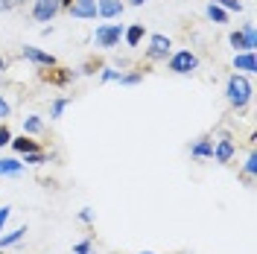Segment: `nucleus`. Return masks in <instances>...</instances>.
<instances>
[{"instance_id":"obj_1","label":"nucleus","mask_w":257,"mask_h":254,"mask_svg":"<svg viewBox=\"0 0 257 254\" xmlns=\"http://www.w3.org/2000/svg\"><path fill=\"white\" fill-rule=\"evenodd\" d=\"M251 82H248V76H242V73H234L231 79H228V85H225V96H228V102L234 105V108H245L248 102H251Z\"/></svg>"},{"instance_id":"obj_2","label":"nucleus","mask_w":257,"mask_h":254,"mask_svg":"<svg viewBox=\"0 0 257 254\" xmlns=\"http://www.w3.org/2000/svg\"><path fill=\"white\" fill-rule=\"evenodd\" d=\"M123 38V27L120 24H99L94 32V44L99 50H114Z\"/></svg>"},{"instance_id":"obj_3","label":"nucleus","mask_w":257,"mask_h":254,"mask_svg":"<svg viewBox=\"0 0 257 254\" xmlns=\"http://www.w3.org/2000/svg\"><path fill=\"white\" fill-rule=\"evenodd\" d=\"M167 67H170L173 73H178V76H187V73H193V70L199 67V56L190 53V50H178V53H173V56L167 59Z\"/></svg>"},{"instance_id":"obj_4","label":"nucleus","mask_w":257,"mask_h":254,"mask_svg":"<svg viewBox=\"0 0 257 254\" xmlns=\"http://www.w3.org/2000/svg\"><path fill=\"white\" fill-rule=\"evenodd\" d=\"M170 53H173V41L167 38V35H152L149 38V47H146V59H152V62H167L170 59Z\"/></svg>"},{"instance_id":"obj_5","label":"nucleus","mask_w":257,"mask_h":254,"mask_svg":"<svg viewBox=\"0 0 257 254\" xmlns=\"http://www.w3.org/2000/svg\"><path fill=\"white\" fill-rule=\"evenodd\" d=\"M59 12H62V0H35L32 3V18L41 24H50Z\"/></svg>"},{"instance_id":"obj_6","label":"nucleus","mask_w":257,"mask_h":254,"mask_svg":"<svg viewBox=\"0 0 257 254\" xmlns=\"http://www.w3.org/2000/svg\"><path fill=\"white\" fill-rule=\"evenodd\" d=\"M70 18H79V21H94L99 12H96V0H73L67 6Z\"/></svg>"},{"instance_id":"obj_7","label":"nucleus","mask_w":257,"mask_h":254,"mask_svg":"<svg viewBox=\"0 0 257 254\" xmlns=\"http://www.w3.org/2000/svg\"><path fill=\"white\" fill-rule=\"evenodd\" d=\"M234 152H237V146H234L231 138H219V141L213 143V158H216V164H231Z\"/></svg>"},{"instance_id":"obj_8","label":"nucleus","mask_w":257,"mask_h":254,"mask_svg":"<svg viewBox=\"0 0 257 254\" xmlns=\"http://www.w3.org/2000/svg\"><path fill=\"white\" fill-rule=\"evenodd\" d=\"M24 59L38 64V67H56V56H50V53H44L38 47H24Z\"/></svg>"},{"instance_id":"obj_9","label":"nucleus","mask_w":257,"mask_h":254,"mask_svg":"<svg viewBox=\"0 0 257 254\" xmlns=\"http://www.w3.org/2000/svg\"><path fill=\"white\" fill-rule=\"evenodd\" d=\"M190 155L196 161H208V158H213V141L210 138H199V141L190 146Z\"/></svg>"},{"instance_id":"obj_10","label":"nucleus","mask_w":257,"mask_h":254,"mask_svg":"<svg viewBox=\"0 0 257 254\" xmlns=\"http://www.w3.org/2000/svg\"><path fill=\"white\" fill-rule=\"evenodd\" d=\"M234 70H242V73H254L257 70V59L251 50H245V53H237L234 56Z\"/></svg>"},{"instance_id":"obj_11","label":"nucleus","mask_w":257,"mask_h":254,"mask_svg":"<svg viewBox=\"0 0 257 254\" xmlns=\"http://www.w3.org/2000/svg\"><path fill=\"white\" fill-rule=\"evenodd\" d=\"M96 12H99L102 18L123 15V0H96Z\"/></svg>"},{"instance_id":"obj_12","label":"nucleus","mask_w":257,"mask_h":254,"mask_svg":"<svg viewBox=\"0 0 257 254\" xmlns=\"http://www.w3.org/2000/svg\"><path fill=\"white\" fill-rule=\"evenodd\" d=\"M12 149H15L18 155H30V152H38L41 146H38V141H30L24 135V138H12Z\"/></svg>"},{"instance_id":"obj_13","label":"nucleus","mask_w":257,"mask_h":254,"mask_svg":"<svg viewBox=\"0 0 257 254\" xmlns=\"http://www.w3.org/2000/svg\"><path fill=\"white\" fill-rule=\"evenodd\" d=\"M144 35H146L144 24H132L128 30H123V38H126V44H128V47H138V44L144 41Z\"/></svg>"},{"instance_id":"obj_14","label":"nucleus","mask_w":257,"mask_h":254,"mask_svg":"<svg viewBox=\"0 0 257 254\" xmlns=\"http://www.w3.org/2000/svg\"><path fill=\"white\" fill-rule=\"evenodd\" d=\"M24 173V161H18V158H0V175H21Z\"/></svg>"},{"instance_id":"obj_15","label":"nucleus","mask_w":257,"mask_h":254,"mask_svg":"<svg viewBox=\"0 0 257 254\" xmlns=\"http://www.w3.org/2000/svg\"><path fill=\"white\" fill-rule=\"evenodd\" d=\"M27 237V225H21L15 231H9V234H0V248H9V245H18L21 239Z\"/></svg>"},{"instance_id":"obj_16","label":"nucleus","mask_w":257,"mask_h":254,"mask_svg":"<svg viewBox=\"0 0 257 254\" xmlns=\"http://www.w3.org/2000/svg\"><path fill=\"white\" fill-rule=\"evenodd\" d=\"M41 132H44V123H41V117H35V114L24 117V135H41Z\"/></svg>"},{"instance_id":"obj_17","label":"nucleus","mask_w":257,"mask_h":254,"mask_svg":"<svg viewBox=\"0 0 257 254\" xmlns=\"http://www.w3.org/2000/svg\"><path fill=\"white\" fill-rule=\"evenodd\" d=\"M208 18L213 21V24H228V12H225L222 6H216V3H208Z\"/></svg>"},{"instance_id":"obj_18","label":"nucleus","mask_w":257,"mask_h":254,"mask_svg":"<svg viewBox=\"0 0 257 254\" xmlns=\"http://www.w3.org/2000/svg\"><path fill=\"white\" fill-rule=\"evenodd\" d=\"M70 102H73L70 96H59V99H53V105H50V117H53V120H59V117H62V111L70 105Z\"/></svg>"},{"instance_id":"obj_19","label":"nucleus","mask_w":257,"mask_h":254,"mask_svg":"<svg viewBox=\"0 0 257 254\" xmlns=\"http://www.w3.org/2000/svg\"><path fill=\"white\" fill-rule=\"evenodd\" d=\"M76 76L73 70H53V73H44V79L47 82H56V85H64V82H70Z\"/></svg>"},{"instance_id":"obj_20","label":"nucleus","mask_w":257,"mask_h":254,"mask_svg":"<svg viewBox=\"0 0 257 254\" xmlns=\"http://www.w3.org/2000/svg\"><path fill=\"white\" fill-rule=\"evenodd\" d=\"M228 41H231V47L237 50V53H245V50H248V41H245V35H242L240 30L231 32V35H228ZM251 53H254V50H251Z\"/></svg>"},{"instance_id":"obj_21","label":"nucleus","mask_w":257,"mask_h":254,"mask_svg":"<svg viewBox=\"0 0 257 254\" xmlns=\"http://www.w3.org/2000/svg\"><path fill=\"white\" fill-rule=\"evenodd\" d=\"M242 35H245V41H248V50L257 47V35H254V21H248V24H242Z\"/></svg>"},{"instance_id":"obj_22","label":"nucleus","mask_w":257,"mask_h":254,"mask_svg":"<svg viewBox=\"0 0 257 254\" xmlns=\"http://www.w3.org/2000/svg\"><path fill=\"white\" fill-rule=\"evenodd\" d=\"M50 155H44L41 149L38 152H30V155H24V164H32V167H38V164H47Z\"/></svg>"},{"instance_id":"obj_23","label":"nucleus","mask_w":257,"mask_h":254,"mask_svg":"<svg viewBox=\"0 0 257 254\" xmlns=\"http://www.w3.org/2000/svg\"><path fill=\"white\" fill-rule=\"evenodd\" d=\"M242 173H245V178H254V175H257V155H254V149H251V155H248V161H245Z\"/></svg>"},{"instance_id":"obj_24","label":"nucleus","mask_w":257,"mask_h":254,"mask_svg":"<svg viewBox=\"0 0 257 254\" xmlns=\"http://www.w3.org/2000/svg\"><path fill=\"white\" fill-rule=\"evenodd\" d=\"M216 6H222L225 12H242V3L240 0H213Z\"/></svg>"},{"instance_id":"obj_25","label":"nucleus","mask_w":257,"mask_h":254,"mask_svg":"<svg viewBox=\"0 0 257 254\" xmlns=\"http://www.w3.org/2000/svg\"><path fill=\"white\" fill-rule=\"evenodd\" d=\"M117 82L120 85H138V82H144V73H120Z\"/></svg>"},{"instance_id":"obj_26","label":"nucleus","mask_w":257,"mask_h":254,"mask_svg":"<svg viewBox=\"0 0 257 254\" xmlns=\"http://www.w3.org/2000/svg\"><path fill=\"white\" fill-rule=\"evenodd\" d=\"M73 254H94V242H91V237L79 239V242L73 245Z\"/></svg>"},{"instance_id":"obj_27","label":"nucleus","mask_w":257,"mask_h":254,"mask_svg":"<svg viewBox=\"0 0 257 254\" xmlns=\"http://www.w3.org/2000/svg\"><path fill=\"white\" fill-rule=\"evenodd\" d=\"M117 76H120V70H114V67H102L99 82H117Z\"/></svg>"},{"instance_id":"obj_28","label":"nucleus","mask_w":257,"mask_h":254,"mask_svg":"<svg viewBox=\"0 0 257 254\" xmlns=\"http://www.w3.org/2000/svg\"><path fill=\"white\" fill-rule=\"evenodd\" d=\"M9 216H12V207L3 205V207H0V234H3V225L9 222Z\"/></svg>"},{"instance_id":"obj_29","label":"nucleus","mask_w":257,"mask_h":254,"mask_svg":"<svg viewBox=\"0 0 257 254\" xmlns=\"http://www.w3.org/2000/svg\"><path fill=\"white\" fill-rule=\"evenodd\" d=\"M79 219L85 225H94V210H91V207H82V210H79Z\"/></svg>"},{"instance_id":"obj_30","label":"nucleus","mask_w":257,"mask_h":254,"mask_svg":"<svg viewBox=\"0 0 257 254\" xmlns=\"http://www.w3.org/2000/svg\"><path fill=\"white\" fill-rule=\"evenodd\" d=\"M6 143H12V132H9L6 123H3V126H0V146H6Z\"/></svg>"},{"instance_id":"obj_31","label":"nucleus","mask_w":257,"mask_h":254,"mask_svg":"<svg viewBox=\"0 0 257 254\" xmlns=\"http://www.w3.org/2000/svg\"><path fill=\"white\" fill-rule=\"evenodd\" d=\"M9 114H12V105H9V102H6V99L0 96V120L6 123V117H9Z\"/></svg>"},{"instance_id":"obj_32","label":"nucleus","mask_w":257,"mask_h":254,"mask_svg":"<svg viewBox=\"0 0 257 254\" xmlns=\"http://www.w3.org/2000/svg\"><path fill=\"white\" fill-rule=\"evenodd\" d=\"M15 6V0H0V12H6V9H12Z\"/></svg>"},{"instance_id":"obj_33","label":"nucleus","mask_w":257,"mask_h":254,"mask_svg":"<svg viewBox=\"0 0 257 254\" xmlns=\"http://www.w3.org/2000/svg\"><path fill=\"white\" fill-rule=\"evenodd\" d=\"M128 3H132V6H144L146 0H128Z\"/></svg>"},{"instance_id":"obj_34","label":"nucleus","mask_w":257,"mask_h":254,"mask_svg":"<svg viewBox=\"0 0 257 254\" xmlns=\"http://www.w3.org/2000/svg\"><path fill=\"white\" fill-rule=\"evenodd\" d=\"M3 70H6V59H3V56H0V73H3Z\"/></svg>"},{"instance_id":"obj_35","label":"nucleus","mask_w":257,"mask_h":254,"mask_svg":"<svg viewBox=\"0 0 257 254\" xmlns=\"http://www.w3.org/2000/svg\"><path fill=\"white\" fill-rule=\"evenodd\" d=\"M70 3H73V0H62V9H67V6H70Z\"/></svg>"},{"instance_id":"obj_36","label":"nucleus","mask_w":257,"mask_h":254,"mask_svg":"<svg viewBox=\"0 0 257 254\" xmlns=\"http://www.w3.org/2000/svg\"><path fill=\"white\" fill-rule=\"evenodd\" d=\"M141 254H155V251H141Z\"/></svg>"},{"instance_id":"obj_37","label":"nucleus","mask_w":257,"mask_h":254,"mask_svg":"<svg viewBox=\"0 0 257 254\" xmlns=\"http://www.w3.org/2000/svg\"><path fill=\"white\" fill-rule=\"evenodd\" d=\"M15 3H27V0H15Z\"/></svg>"}]
</instances>
